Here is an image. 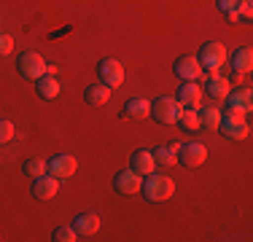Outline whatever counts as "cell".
<instances>
[{
    "mask_svg": "<svg viewBox=\"0 0 253 242\" xmlns=\"http://www.w3.org/2000/svg\"><path fill=\"white\" fill-rule=\"evenodd\" d=\"M140 191L148 202H165V199H170L172 194H175V183H172V178H167V175H154L151 172L143 180Z\"/></svg>",
    "mask_w": 253,
    "mask_h": 242,
    "instance_id": "6da1fadb",
    "label": "cell"
},
{
    "mask_svg": "<svg viewBox=\"0 0 253 242\" xmlns=\"http://www.w3.org/2000/svg\"><path fill=\"white\" fill-rule=\"evenodd\" d=\"M218 132L229 140H245L251 132V126L245 124L243 113L240 111H232V108H226V113H221V124H218Z\"/></svg>",
    "mask_w": 253,
    "mask_h": 242,
    "instance_id": "7a4b0ae2",
    "label": "cell"
},
{
    "mask_svg": "<svg viewBox=\"0 0 253 242\" xmlns=\"http://www.w3.org/2000/svg\"><path fill=\"white\" fill-rule=\"evenodd\" d=\"M197 59H200L202 70L218 73L221 65H226V46L221 43V40H208V43H202L200 54H197Z\"/></svg>",
    "mask_w": 253,
    "mask_h": 242,
    "instance_id": "3957f363",
    "label": "cell"
},
{
    "mask_svg": "<svg viewBox=\"0 0 253 242\" xmlns=\"http://www.w3.org/2000/svg\"><path fill=\"white\" fill-rule=\"evenodd\" d=\"M183 108L178 105L175 97H159V100L151 102V113L148 116H154L159 124H178V116Z\"/></svg>",
    "mask_w": 253,
    "mask_h": 242,
    "instance_id": "277c9868",
    "label": "cell"
},
{
    "mask_svg": "<svg viewBox=\"0 0 253 242\" xmlns=\"http://www.w3.org/2000/svg\"><path fill=\"white\" fill-rule=\"evenodd\" d=\"M16 70H19L22 78H27V81H38V78L46 76V59L35 51H25L16 59Z\"/></svg>",
    "mask_w": 253,
    "mask_h": 242,
    "instance_id": "5b68a950",
    "label": "cell"
},
{
    "mask_svg": "<svg viewBox=\"0 0 253 242\" xmlns=\"http://www.w3.org/2000/svg\"><path fill=\"white\" fill-rule=\"evenodd\" d=\"M97 76H100V81L105 83L108 89H116V86H122L124 83V68H122V62H116V59H100V65H97Z\"/></svg>",
    "mask_w": 253,
    "mask_h": 242,
    "instance_id": "8992f818",
    "label": "cell"
},
{
    "mask_svg": "<svg viewBox=\"0 0 253 242\" xmlns=\"http://www.w3.org/2000/svg\"><path fill=\"white\" fill-rule=\"evenodd\" d=\"M208 159V148L200 143V140H191V143H183L178 148V161L183 167H189V169H194V167H200L202 161Z\"/></svg>",
    "mask_w": 253,
    "mask_h": 242,
    "instance_id": "52a82bcc",
    "label": "cell"
},
{
    "mask_svg": "<svg viewBox=\"0 0 253 242\" xmlns=\"http://www.w3.org/2000/svg\"><path fill=\"white\" fill-rule=\"evenodd\" d=\"M143 186V175L135 172V169H122V172H116V178H113V189L116 194H122V197H132V194H137Z\"/></svg>",
    "mask_w": 253,
    "mask_h": 242,
    "instance_id": "ba28073f",
    "label": "cell"
},
{
    "mask_svg": "<svg viewBox=\"0 0 253 242\" xmlns=\"http://www.w3.org/2000/svg\"><path fill=\"white\" fill-rule=\"evenodd\" d=\"M175 100H178L180 108H191V111H197L200 102H202V86L197 81H183V86H178Z\"/></svg>",
    "mask_w": 253,
    "mask_h": 242,
    "instance_id": "9c48e42d",
    "label": "cell"
},
{
    "mask_svg": "<svg viewBox=\"0 0 253 242\" xmlns=\"http://www.w3.org/2000/svg\"><path fill=\"white\" fill-rule=\"evenodd\" d=\"M76 169H78V161L70 154H59L49 161V175H54L57 180H65L70 175H76Z\"/></svg>",
    "mask_w": 253,
    "mask_h": 242,
    "instance_id": "30bf717a",
    "label": "cell"
},
{
    "mask_svg": "<svg viewBox=\"0 0 253 242\" xmlns=\"http://www.w3.org/2000/svg\"><path fill=\"white\" fill-rule=\"evenodd\" d=\"M202 65L197 57H191V54H186V57H180L175 62V76L183 78V81H200L202 78Z\"/></svg>",
    "mask_w": 253,
    "mask_h": 242,
    "instance_id": "8fae6325",
    "label": "cell"
},
{
    "mask_svg": "<svg viewBox=\"0 0 253 242\" xmlns=\"http://www.w3.org/2000/svg\"><path fill=\"white\" fill-rule=\"evenodd\" d=\"M205 92L213 97L215 102H221V100H226L229 92H232V81L224 78V76H218V73H210L208 83H205Z\"/></svg>",
    "mask_w": 253,
    "mask_h": 242,
    "instance_id": "7c38bea8",
    "label": "cell"
},
{
    "mask_svg": "<svg viewBox=\"0 0 253 242\" xmlns=\"http://www.w3.org/2000/svg\"><path fill=\"white\" fill-rule=\"evenodd\" d=\"M59 189V180L54 178V175H38V178L33 180V197L35 199H51L54 194Z\"/></svg>",
    "mask_w": 253,
    "mask_h": 242,
    "instance_id": "4fadbf2b",
    "label": "cell"
},
{
    "mask_svg": "<svg viewBox=\"0 0 253 242\" xmlns=\"http://www.w3.org/2000/svg\"><path fill=\"white\" fill-rule=\"evenodd\" d=\"M73 229H76L78 237H92V234L100 232V215L97 213H81V215H76Z\"/></svg>",
    "mask_w": 253,
    "mask_h": 242,
    "instance_id": "5bb4252c",
    "label": "cell"
},
{
    "mask_svg": "<svg viewBox=\"0 0 253 242\" xmlns=\"http://www.w3.org/2000/svg\"><path fill=\"white\" fill-rule=\"evenodd\" d=\"M129 167L135 169V172H140V175H151L154 169H156V159H154V154L148 148H140V151H135V154H132Z\"/></svg>",
    "mask_w": 253,
    "mask_h": 242,
    "instance_id": "9a60e30c",
    "label": "cell"
},
{
    "mask_svg": "<svg viewBox=\"0 0 253 242\" xmlns=\"http://www.w3.org/2000/svg\"><path fill=\"white\" fill-rule=\"evenodd\" d=\"M111 92L113 89H108L105 83H92V86L84 89V100H86V105L100 108V105H105V102L111 100Z\"/></svg>",
    "mask_w": 253,
    "mask_h": 242,
    "instance_id": "2e32d148",
    "label": "cell"
},
{
    "mask_svg": "<svg viewBox=\"0 0 253 242\" xmlns=\"http://www.w3.org/2000/svg\"><path fill=\"white\" fill-rule=\"evenodd\" d=\"M148 113H151V102L143 100V97H132V100L124 102L122 116H124V119H146Z\"/></svg>",
    "mask_w": 253,
    "mask_h": 242,
    "instance_id": "e0dca14e",
    "label": "cell"
},
{
    "mask_svg": "<svg viewBox=\"0 0 253 242\" xmlns=\"http://www.w3.org/2000/svg\"><path fill=\"white\" fill-rule=\"evenodd\" d=\"M226 102L232 111H240V113H248L253 108V92L251 89H237V92H229L226 94Z\"/></svg>",
    "mask_w": 253,
    "mask_h": 242,
    "instance_id": "ac0fdd59",
    "label": "cell"
},
{
    "mask_svg": "<svg viewBox=\"0 0 253 242\" xmlns=\"http://www.w3.org/2000/svg\"><path fill=\"white\" fill-rule=\"evenodd\" d=\"M178 148H180V143H172V145H159L156 151H151V154H154L156 164L172 167V164L178 161Z\"/></svg>",
    "mask_w": 253,
    "mask_h": 242,
    "instance_id": "d6986e66",
    "label": "cell"
},
{
    "mask_svg": "<svg viewBox=\"0 0 253 242\" xmlns=\"http://www.w3.org/2000/svg\"><path fill=\"white\" fill-rule=\"evenodd\" d=\"M35 89H38V97H43V100H54V97L59 94V81L46 73L43 78H38V81H35Z\"/></svg>",
    "mask_w": 253,
    "mask_h": 242,
    "instance_id": "ffe728a7",
    "label": "cell"
},
{
    "mask_svg": "<svg viewBox=\"0 0 253 242\" xmlns=\"http://www.w3.org/2000/svg\"><path fill=\"white\" fill-rule=\"evenodd\" d=\"M232 68H234V73H248L253 68V51L248 46L237 48V51L232 54Z\"/></svg>",
    "mask_w": 253,
    "mask_h": 242,
    "instance_id": "44dd1931",
    "label": "cell"
},
{
    "mask_svg": "<svg viewBox=\"0 0 253 242\" xmlns=\"http://www.w3.org/2000/svg\"><path fill=\"white\" fill-rule=\"evenodd\" d=\"M197 116H200V126H205V129H218V124H221L218 108H202Z\"/></svg>",
    "mask_w": 253,
    "mask_h": 242,
    "instance_id": "7402d4cb",
    "label": "cell"
},
{
    "mask_svg": "<svg viewBox=\"0 0 253 242\" xmlns=\"http://www.w3.org/2000/svg\"><path fill=\"white\" fill-rule=\"evenodd\" d=\"M178 124H180V129H186V132H197L200 129V116H197V111H191V108H183L180 116H178Z\"/></svg>",
    "mask_w": 253,
    "mask_h": 242,
    "instance_id": "603a6c76",
    "label": "cell"
},
{
    "mask_svg": "<svg viewBox=\"0 0 253 242\" xmlns=\"http://www.w3.org/2000/svg\"><path fill=\"white\" fill-rule=\"evenodd\" d=\"M25 172L33 175V178H38V175H46V172H49V161H43V159H27Z\"/></svg>",
    "mask_w": 253,
    "mask_h": 242,
    "instance_id": "cb8c5ba5",
    "label": "cell"
},
{
    "mask_svg": "<svg viewBox=\"0 0 253 242\" xmlns=\"http://www.w3.org/2000/svg\"><path fill=\"white\" fill-rule=\"evenodd\" d=\"M51 240L54 242H76L78 234H76L73 226H57V229H54V234H51Z\"/></svg>",
    "mask_w": 253,
    "mask_h": 242,
    "instance_id": "d4e9b609",
    "label": "cell"
},
{
    "mask_svg": "<svg viewBox=\"0 0 253 242\" xmlns=\"http://www.w3.org/2000/svg\"><path fill=\"white\" fill-rule=\"evenodd\" d=\"M11 137H14V124L8 119H0V145L8 143Z\"/></svg>",
    "mask_w": 253,
    "mask_h": 242,
    "instance_id": "484cf974",
    "label": "cell"
},
{
    "mask_svg": "<svg viewBox=\"0 0 253 242\" xmlns=\"http://www.w3.org/2000/svg\"><path fill=\"white\" fill-rule=\"evenodd\" d=\"M11 51H14V38L0 33V57H3V54H11Z\"/></svg>",
    "mask_w": 253,
    "mask_h": 242,
    "instance_id": "4316f807",
    "label": "cell"
},
{
    "mask_svg": "<svg viewBox=\"0 0 253 242\" xmlns=\"http://www.w3.org/2000/svg\"><path fill=\"white\" fill-rule=\"evenodd\" d=\"M237 14H240V22H251V16H253V8H251V0H243V3H240Z\"/></svg>",
    "mask_w": 253,
    "mask_h": 242,
    "instance_id": "83f0119b",
    "label": "cell"
},
{
    "mask_svg": "<svg viewBox=\"0 0 253 242\" xmlns=\"http://www.w3.org/2000/svg\"><path fill=\"white\" fill-rule=\"evenodd\" d=\"M240 3H243V0H218V8L224 11V14H229V11H237Z\"/></svg>",
    "mask_w": 253,
    "mask_h": 242,
    "instance_id": "f1b7e54d",
    "label": "cell"
}]
</instances>
